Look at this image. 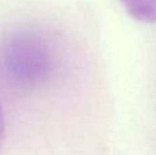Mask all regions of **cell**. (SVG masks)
Instances as JSON below:
<instances>
[{
	"instance_id": "obj_2",
	"label": "cell",
	"mask_w": 156,
	"mask_h": 155,
	"mask_svg": "<svg viewBox=\"0 0 156 155\" xmlns=\"http://www.w3.org/2000/svg\"><path fill=\"white\" fill-rule=\"evenodd\" d=\"M125 10L138 22L155 23L156 0H121Z\"/></svg>"
},
{
	"instance_id": "obj_1",
	"label": "cell",
	"mask_w": 156,
	"mask_h": 155,
	"mask_svg": "<svg viewBox=\"0 0 156 155\" xmlns=\"http://www.w3.org/2000/svg\"><path fill=\"white\" fill-rule=\"evenodd\" d=\"M4 67L14 84L33 87L48 77L51 55L43 40L34 34H19L10 41L4 54Z\"/></svg>"
},
{
	"instance_id": "obj_3",
	"label": "cell",
	"mask_w": 156,
	"mask_h": 155,
	"mask_svg": "<svg viewBox=\"0 0 156 155\" xmlns=\"http://www.w3.org/2000/svg\"><path fill=\"white\" fill-rule=\"evenodd\" d=\"M4 136H5V120H4V114H3V109L0 106V150H2L3 142H4Z\"/></svg>"
}]
</instances>
